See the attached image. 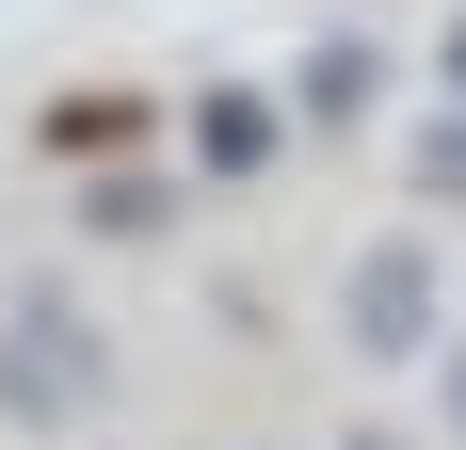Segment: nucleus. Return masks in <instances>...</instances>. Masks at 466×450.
<instances>
[{"mask_svg":"<svg viewBox=\"0 0 466 450\" xmlns=\"http://www.w3.org/2000/svg\"><path fill=\"white\" fill-rule=\"evenodd\" d=\"M338 322H354L370 370H419V354H434V241H370L354 290H338Z\"/></svg>","mask_w":466,"mask_h":450,"instance_id":"f257e3e1","label":"nucleus"},{"mask_svg":"<svg viewBox=\"0 0 466 450\" xmlns=\"http://www.w3.org/2000/svg\"><path fill=\"white\" fill-rule=\"evenodd\" d=\"M0 354H16V370H0V386H16V403H33V418H81V403H96V322H81V306H48V290H33V306H16V338H0Z\"/></svg>","mask_w":466,"mask_h":450,"instance_id":"f03ea898","label":"nucleus"},{"mask_svg":"<svg viewBox=\"0 0 466 450\" xmlns=\"http://www.w3.org/2000/svg\"><path fill=\"white\" fill-rule=\"evenodd\" d=\"M274 145H289V113L258 81H209V97H193V178H258Z\"/></svg>","mask_w":466,"mask_h":450,"instance_id":"7ed1b4c3","label":"nucleus"},{"mask_svg":"<svg viewBox=\"0 0 466 450\" xmlns=\"http://www.w3.org/2000/svg\"><path fill=\"white\" fill-rule=\"evenodd\" d=\"M370 97H386V48H370V33H322V48H306V81H289L274 113H306V129H354Z\"/></svg>","mask_w":466,"mask_h":450,"instance_id":"20e7f679","label":"nucleus"},{"mask_svg":"<svg viewBox=\"0 0 466 450\" xmlns=\"http://www.w3.org/2000/svg\"><path fill=\"white\" fill-rule=\"evenodd\" d=\"M145 145V97H48V161H129Z\"/></svg>","mask_w":466,"mask_h":450,"instance_id":"39448f33","label":"nucleus"},{"mask_svg":"<svg viewBox=\"0 0 466 450\" xmlns=\"http://www.w3.org/2000/svg\"><path fill=\"white\" fill-rule=\"evenodd\" d=\"M402 178H419V210H466V97L419 129V161H402Z\"/></svg>","mask_w":466,"mask_h":450,"instance_id":"423d86ee","label":"nucleus"},{"mask_svg":"<svg viewBox=\"0 0 466 450\" xmlns=\"http://www.w3.org/2000/svg\"><path fill=\"white\" fill-rule=\"evenodd\" d=\"M161 210H177V193H161V178H96V193H81V225H96V241H145V225H161Z\"/></svg>","mask_w":466,"mask_h":450,"instance_id":"0eeeda50","label":"nucleus"},{"mask_svg":"<svg viewBox=\"0 0 466 450\" xmlns=\"http://www.w3.org/2000/svg\"><path fill=\"white\" fill-rule=\"evenodd\" d=\"M434 65H451V97H466V16H451V48H434Z\"/></svg>","mask_w":466,"mask_h":450,"instance_id":"6e6552de","label":"nucleus"},{"mask_svg":"<svg viewBox=\"0 0 466 450\" xmlns=\"http://www.w3.org/2000/svg\"><path fill=\"white\" fill-rule=\"evenodd\" d=\"M451 403H466V386H451Z\"/></svg>","mask_w":466,"mask_h":450,"instance_id":"1a4fd4ad","label":"nucleus"},{"mask_svg":"<svg viewBox=\"0 0 466 450\" xmlns=\"http://www.w3.org/2000/svg\"><path fill=\"white\" fill-rule=\"evenodd\" d=\"M354 450H370V435H354Z\"/></svg>","mask_w":466,"mask_h":450,"instance_id":"9d476101","label":"nucleus"}]
</instances>
